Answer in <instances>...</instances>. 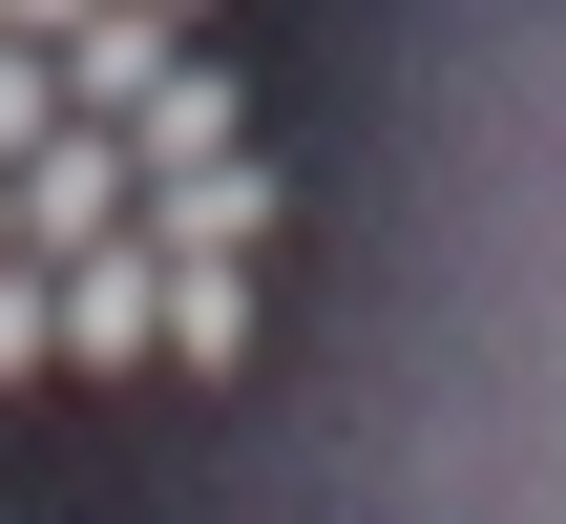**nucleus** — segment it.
Masks as SVG:
<instances>
[{
	"label": "nucleus",
	"instance_id": "nucleus-3",
	"mask_svg": "<svg viewBox=\"0 0 566 524\" xmlns=\"http://www.w3.org/2000/svg\"><path fill=\"white\" fill-rule=\"evenodd\" d=\"M189 42H210V21H147V0H84V21L42 42V63H63V126H126V105H147V84L189 63Z\"/></svg>",
	"mask_w": 566,
	"mask_h": 524
},
{
	"label": "nucleus",
	"instance_id": "nucleus-5",
	"mask_svg": "<svg viewBox=\"0 0 566 524\" xmlns=\"http://www.w3.org/2000/svg\"><path fill=\"white\" fill-rule=\"evenodd\" d=\"M42 126H63V63H42V42H0V168H21Z\"/></svg>",
	"mask_w": 566,
	"mask_h": 524
},
{
	"label": "nucleus",
	"instance_id": "nucleus-2",
	"mask_svg": "<svg viewBox=\"0 0 566 524\" xmlns=\"http://www.w3.org/2000/svg\"><path fill=\"white\" fill-rule=\"evenodd\" d=\"M0 231H21V252H84V231H126V147H105V126H42V147L0 168Z\"/></svg>",
	"mask_w": 566,
	"mask_h": 524
},
{
	"label": "nucleus",
	"instance_id": "nucleus-7",
	"mask_svg": "<svg viewBox=\"0 0 566 524\" xmlns=\"http://www.w3.org/2000/svg\"><path fill=\"white\" fill-rule=\"evenodd\" d=\"M0 252H21V231H0Z\"/></svg>",
	"mask_w": 566,
	"mask_h": 524
},
{
	"label": "nucleus",
	"instance_id": "nucleus-4",
	"mask_svg": "<svg viewBox=\"0 0 566 524\" xmlns=\"http://www.w3.org/2000/svg\"><path fill=\"white\" fill-rule=\"evenodd\" d=\"M21 378H63V336H42V252H0V399Z\"/></svg>",
	"mask_w": 566,
	"mask_h": 524
},
{
	"label": "nucleus",
	"instance_id": "nucleus-1",
	"mask_svg": "<svg viewBox=\"0 0 566 524\" xmlns=\"http://www.w3.org/2000/svg\"><path fill=\"white\" fill-rule=\"evenodd\" d=\"M126 231H147L168 273H189V252H252V231H273V168H252V147H189V168H126Z\"/></svg>",
	"mask_w": 566,
	"mask_h": 524
},
{
	"label": "nucleus",
	"instance_id": "nucleus-6",
	"mask_svg": "<svg viewBox=\"0 0 566 524\" xmlns=\"http://www.w3.org/2000/svg\"><path fill=\"white\" fill-rule=\"evenodd\" d=\"M147 21H210V0H147Z\"/></svg>",
	"mask_w": 566,
	"mask_h": 524
}]
</instances>
